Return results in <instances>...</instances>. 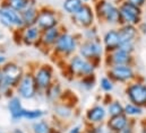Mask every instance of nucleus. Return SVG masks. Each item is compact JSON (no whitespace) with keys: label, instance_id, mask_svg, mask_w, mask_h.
<instances>
[{"label":"nucleus","instance_id":"nucleus-1","mask_svg":"<svg viewBox=\"0 0 146 133\" xmlns=\"http://www.w3.org/2000/svg\"><path fill=\"white\" fill-rule=\"evenodd\" d=\"M80 42L82 37L79 32H72L64 28L51 50L50 57L58 62L65 63L69 58L78 53Z\"/></svg>","mask_w":146,"mask_h":133},{"label":"nucleus","instance_id":"nucleus-13","mask_svg":"<svg viewBox=\"0 0 146 133\" xmlns=\"http://www.w3.org/2000/svg\"><path fill=\"white\" fill-rule=\"evenodd\" d=\"M35 25L41 31L62 26V17H61L60 13L57 11L56 9H53L49 6H41Z\"/></svg>","mask_w":146,"mask_h":133},{"label":"nucleus","instance_id":"nucleus-12","mask_svg":"<svg viewBox=\"0 0 146 133\" xmlns=\"http://www.w3.org/2000/svg\"><path fill=\"white\" fill-rule=\"evenodd\" d=\"M69 19L72 25L79 31L98 25V19L95 16L93 3H84L83 7L74 16L69 17Z\"/></svg>","mask_w":146,"mask_h":133},{"label":"nucleus","instance_id":"nucleus-19","mask_svg":"<svg viewBox=\"0 0 146 133\" xmlns=\"http://www.w3.org/2000/svg\"><path fill=\"white\" fill-rule=\"evenodd\" d=\"M62 30H64V26H58V27H53V28H50V30L42 31L41 38H40V42H38V45H37L36 49L44 52L45 54L50 55L51 50H52L53 45L56 44L58 37L60 36Z\"/></svg>","mask_w":146,"mask_h":133},{"label":"nucleus","instance_id":"nucleus-30","mask_svg":"<svg viewBox=\"0 0 146 133\" xmlns=\"http://www.w3.org/2000/svg\"><path fill=\"white\" fill-rule=\"evenodd\" d=\"M144 112H145V108H143L141 106H137V105H135L133 103H129V101H127L125 104V107H123V114L127 115L131 120H135V119H138V117L143 116Z\"/></svg>","mask_w":146,"mask_h":133},{"label":"nucleus","instance_id":"nucleus-25","mask_svg":"<svg viewBox=\"0 0 146 133\" xmlns=\"http://www.w3.org/2000/svg\"><path fill=\"white\" fill-rule=\"evenodd\" d=\"M40 7H41V6H38L37 0H31V1H30V5H29V6L21 13V15H22V19H23L25 26H32V25H35L37 15H38V10H40Z\"/></svg>","mask_w":146,"mask_h":133},{"label":"nucleus","instance_id":"nucleus-50","mask_svg":"<svg viewBox=\"0 0 146 133\" xmlns=\"http://www.w3.org/2000/svg\"><path fill=\"white\" fill-rule=\"evenodd\" d=\"M30 133H31V132H30Z\"/></svg>","mask_w":146,"mask_h":133},{"label":"nucleus","instance_id":"nucleus-38","mask_svg":"<svg viewBox=\"0 0 146 133\" xmlns=\"http://www.w3.org/2000/svg\"><path fill=\"white\" fill-rule=\"evenodd\" d=\"M127 1H129V2H131L134 5H136V6H138L141 8H144L146 6V0H127Z\"/></svg>","mask_w":146,"mask_h":133},{"label":"nucleus","instance_id":"nucleus-45","mask_svg":"<svg viewBox=\"0 0 146 133\" xmlns=\"http://www.w3.org/2000/svg\"><path fill=\"white\" fill-rule=\"evenodd\" d=\"M1 1H5V2H8V1H10V0H1Z\"/></svg>","mask_w":146,"mask_h":133},{"label":"nucleus","instance_id":"nucleus-37","mask_svg":"<svg viewBox=\"0 0 146 133\" xmlns=\"http://www.w3.org/2000/svg\"><path fill=\"white\" fill-rule=\"evenodd\" d=\"M9 59H8V57H7V54L5 53V51H2V50H0V68L3 66L7 61H8Z\"/></svg>","mask_w":146,"mask_h":133},{"label":"nucleus","instance_id":"nucleus-8","mask_svg":"<svg viewBox=\"0 0 146 133\" xmlns=\"http://www.w3.org/2000/svg\"><path fill=\"white\" fill-rule=\"evenodd\" d=\"M78 54L99 68L103 65L106 50L101 41H82L78 47Z\"/></svg>","mask_w":146,"mask_h":133},{"label":"nucleus","instance_id":"nucleus-39","mask_svg":"<svg viewBox=\"0 0 146 133\" xmlns=\"http://www.w3.org/2000/svg\"><path fill=\"white\" fill-rule=\"evenodd\" d=\"M137 28H138V32L141 35H146V22H142L137 26Z\"/></svg>","mask_w":146,"mask_h":133},{"label":"nucleus","instance_id":"nucleus-4","mask_svg":"<svg viewBox=\"0 0 146 133\" xmlns=\"http://www.w3.org/2000/svg\"><path fill=\"white\" fill-rule=\"evenodd\" d=\"M64 65V73L68 80H77L85 76L95 74L98 70V66L93 62L84 59L78 53L69 58Z\"/></svg>","mask_w":146,"mask_h":133},{"label":"nucleus","instance_id":"nucleus-21","mask_svg":"<svg viewBox=\"0 0 146 133\" xmlns=\"http://www.w3.org/2000/svg\"><path fill=\"white\" fill-rule=\"evenodd\" d=\"M101 42L106 50V53L119 49L121 44V40L118 27H108L101 35Z\"/></svg>","mask_w":146,"mask_h":133},{"label":"nucleus","instance_id":"nucleus-15","mask_svg":"<svg viewBox=\"0 0 146 133\" xmlns=\"http://www.w3.org/2000/svg\"><path fill=\"white\" fill-rule=\"evenodd\" d=\"M109 115L107 112V106L102 101L94 103L84 113V124L85 125H98L106 124Z\"/></svg>","mask_w":146,"mask_h":133},{"label":"nucleus","instance_id":"nucleus-48","mask_svg":"<svg viewBox=\"0 0 146 133\" xmlns=\"http://www.w3.org/2000/svg\"><path fill=\"white\" fill-rule=\"evenodd\" d=\"M108 133H114V132H110V131H108Z\"/></svg>","mask_w":146,"mask_h":133},{"label":"nucleus","instance_id":"nucleus-46","mask_svg":"<svg viewBox=\"0 0 146 133\" xmlns=\"http://www.w3.org/2000/svg\"><path fill=\"white\" fill-rule=\"evenodd\" d=\"M113 1H115V2H119V1H121V0H113Z\"/></svg>","mask_w":146,"mask_h":133},{"label":"nucleus","instance_id":"nucleus-6","mask_svg":"<svg viewBox=\"0 0 146 133\" xmlns=\"http://www.w3.org/2000/svg\"><path fill=\"white\" fill-rule=\"evenodd\" d=\"M31 70L33 72L37 89H38L40 95L42 97L43 93L57 80L54 66H52L51 63L43 62V63H37L36 66L34 68H32Z\"/></svg>","mask_w":146,"mask_h":133},{"label":"nucleus","instance_id":"nucleus-23","mask_svg":"<svg viewBox=\"0 0 146 133\" xmlns=\"http://www.w3.org/2000/svg\"><path fill=\"white\" fill-rule=\"evenodd\" d=\"M66 94V89L59 80H56L42 95V98L48 101L50 105H54L64 99Z\"/></svg>","mask_w":146,"mask_h":133},{"label":"nucleus","instance_id":"nucleus-20","mask_svg":"<svg viewBox=\"0 0 146 133\" xmlns=\"http://www.w3.org/2000/svg\"><path fill=\"white\" fill-rule=\"evenodd\" d=\"M62 130H64V124H60L56 121L51 122L46 117L32 122L30 125L31 133H64Z\"/></svg>","mask_w":146,"mask_h":133},{"label":"nucleus","instance_id":"nucleus-5","mask_svg":"<svg viewBox=\"0 0 146 133\" xmlns=\"http://www.w3.org/2000/svg\"><path fill=\"white\" fill-rule=\"evenodd\" d=\"M0 27L11 33L25 27L21 13L11 8L9 3L5 1L0 2Z\"/></svg>","mask_w":146,"mask_h":133},{"label":"nucleus","instance_id":"nucleus-49","mask_svg":"<svg viewBox=\"0 0 146 133\" xmlns=\"http://www.w3.org/2000/svg\"><path fill=\"white\" fill-rule=\"evenodd\" d=\"M145 82H146V80H145Z\"/></svg>","mask_w":146,"mask_h":133},{"label":"nucleus","instance_id":"nucleus-43","mask_svg":"<svg viewBox=\"0 0 146 133\" xmlns=\"http://www.w3.org/2000/svg\"><path fill=\"white\" fill-rule=\"evenodd\" d=\"M2 78H3V76H2V70H1V68H0V85H1V82H2Z\"/></svg>","mask_w":146,"mask_h":133},{"label":"nucleus","instance_id":"nucleus-27","mask_svg":"<svg viewBox=\"0 0 146 133\" xmlns=\"http://www.w3.org/2000/svg\"><path fill=\"white\" fill-rule=\"evenodd\" d=\"M98 80L99 79L96 78V73H95V74H90V76L79 78L76 80V82H77V87L79 88L80 92L90 93V92H93L95 89V87L98 86Z\"/></svg>","mask_w":146,"mask_h":133},{"label":"nucleus","instance_id":"nucleus-2","mask_svg":"<svg viewBox=\"0 0 146 133\" xmlns=\"http://www.w3.org/2000/svg\"><path fill=\"white\" fill-rule=\"evenodd\" d=\"M2 70V82L0 85V98H9L15 94V88L25 73L26 69L17 61L8 60L3 66Z\"/></svg>","mask_w":146,"mask_h":133},{"label":"nucleus","instance_id":"nucleus-34","mask_svg":"<svg viewBox=\"0 0 146 133\" xmlns=\"http://www.w3.org/2000/svg\"><path fill=\"white\" fill-rule=\"evenodd\" d=\"M85 133H108V129L106 124L85 125Z\"/></svg>","mask_w":146,"mask_h":133},{"label":"nucleus","instance_id":"nucleus-40","mask_svg":"<svg viewBox=\"0 0 146 133\" xmlns=\"http://www.w3.org/2000/svg\"><path fill=\"white\" fill-rule=\"evenodd\" d=\"M6 38H7L6 31H5V30H2V28L0 27V44H2V43L6 41Z\"/></svg>","mask_w":146,"mask_h":133},{"label":"nucleus","instance_id":"nucleus-18","mask_svg":"<svg viewBox=\"0 0 146 133\" xmlns=\"http://www.w3.org/2000/svg\"><path fill=\"white\" fill-rule=\"evenodd\" d=\"M76 108L75 104H72L69 99H64L54 105H52V116L56 122L64 124L72 121L75 117Z\"/></svg>","mask_w":146,"mask_h":133},{"label":"nucleus","instance_id":"nucleus-17","mask_svg":"<svg viewBox=\"0 0 146 133\" xmlns=\"http://www.w3.org/2000/svg\"><path fill=\"white\" fill-rule=\"evenodd\" d=\"M136 59L135 54L130 53L123 49H117L112 52L106 53L104 60H103V66L107 68L113 66H121V65H135Z\"/></svg>","mask_w":146,"mask_h":133},{"label":"nucleus","instance_id":"nucleus-7","mask_svg":"<svg viewBox=\"0 0 146 133\" xmlns=\"http://www.w3.org/2000/svg\"><path fill=\"white\" fill-rule=\"evenodd\" d=\"M15 94L25 101H32L41 97L40 92L37 89V86L34 80V76L31 69L26 70L25 73L23 74L22 79L19 80L18 85L15 88Z\"/></svg>","mask_w":146,"mask_h":133},{"label":"nucleus","instance_id":"nucleus-11","mask_svg":"<svg viewBox=\"0 0 146 133\" xmlns=\"http://www.w3.org/2000/svg\"><path fill=\"white\" fill-rule=\"evenodd\" d=\"M123 94L127 101L146 109V82L143 78L139 77L136 80L126 85Z\"/></svg>","mask_w":146,"mask_h":133},{"label":"nucleus","instance_id":"nucleus-44","mask_svg":"<svg viewBox=\"0 0 146 133\" xmlns=\"http://www.w3.org/2000/svg\"><path fill=\"white\" fill-rule=\"evenodd\" d=\"M83 1H84L85 3H93L95 0H83Z\"/></svg>","mask_w":146,"mask_h":133},{"label":"nucleus","instance_id":"nucleus-41","mask_svg":"<svg viewBox=\"0 0 146 133\" xmlns=\"http://www.w3.org/2000/svg\"><path fill=\"white\" fill-rule=\"evenodd\" d=\"M10 133H27L23 128H19V126H16V128H14L11 131H10Z\"/></svg>","mask_w":146,"mask_h":133},{"label":"nucleus","instance_id":"nucleus-24","mask_svg":"<svg viewBox=\"0 0 146 133\" xmlns=\"http://www.w3.org/2000/svg\"><path fill=\"white\" fill-rule=\"evenodd\" d=\"M131 121L133 120L129 119L127 115L120 114V115L108 117V120L106 122V126H107L108 131H110V132L119 133L121 132L123 129H126L131 123Z\"/></svg>","mask_w":146,"mask_h":133},{"label":"nucleus","instance_id":"nucleus-33","mask_svg":"<svg viewBox=\"0 0 146 133\" xmlns=\"http://www.w3.org/2000/svg\"><path fill=\"white\" fill-rule=\"evenodd\" d=\"M30 1L31 0H10V1H8V3L11 8L17 10L18 13H22L30 5Z\"/></svg>","mask_w":146,"mask_h":133},{"label":"nucleus","instance_id":"nucleus-22","mask_svg":"<svg viewBox=\"0 0 146 133\" xmlns=\"http://www.w3.org/2000/svg\"><path fill=\"white\" fill-rule=\"evenodd\" d=\"M6 100H7L6 101V108H7V112H8L9 116H10V120L14 123H18V122L23 121L22 116H23V112L25 109L23 100L21 99L16 94H14L13 96H10Z\"/></svg>","mask_w":146,"mask_h":133},{"label":"nucleus","instance_id":"nucleus-14","mask_svg":"<svg viewBox=\"0 0 146 133\" xmlns=\"http://www.w3.org/2000/svg\"><path fill=\"white\" fill-rule=\"evenodd\" d=\"M118 30H119L120 40H121L120 49H123V50L135 54L136 47H137V42L141 36L137 26L120 25V26H118Z\"/></svg>","mask_w":146,"mask_h":133},{"label":"nucleus","instance_id":"nucleus-29","mask_svg":"<svg viewBox=\"0 0 146 133\" xmlns=\"http://www.w3.org/2000/svg\"><path fill=\"white\" fill-rule=\"evenodd\" d=\"M82 41H101V32L99 25H94L92 27L79 31Z\"/></svg>","mask_w":146,"mask_h":133},{"label":"nucleus","instance_id":"nucleus-31","mask_svg":"<svg viewBox=\"0 0 146 133\" xmlns=\"http://www.w3.org/2000/svg\"><path fill=\"white\" fill-rule=\"evenodd\" d=\"M106 106H107V112H108L109 117L110 116H115V115L123 114V107H125V104H123L120 99L111 98V99L106 104Z\"/></svg>","mask_w":146,"mask_h":133},{"label":"nucleus","instance_id":"nucleus-16","mask_svg":"<svg viewBox=\"0 0 146 133\" xmlns=\"http://www.w3.org/2000/svg\"><path fill=\"white\" fill-rule=\"evenodd\" d=\"M41 33L42 31L36 25H32V26H25L19 31H15L13 35H17V37L14 38L18 44L27 47H37L41 38Z\"/></svg>","mask_w":146,"mask_h":133},{"label":"nucleus","instance_id":"nucleus-35","mask_svg":"<svg viewBox=\"0 0 146 133\" xmlns=\"http://www.w3.org/2000/svg\"><path fill=\"white\" fill-rule=\"evenodd\" d=\"M66 133H85V124H74L67 129Z\"/></svg>","mask_w":146,"mask_h":133},{"label":"nucleus","instance_id":"nucleus-32","mask_svg":"<svg viewBox=\"0 0 146 133\" xmlns=\"http://www.w3.org/2000/svg\"><path fill=\"white\" fill-rule=\"evenodd\" d=\"M115 82L110 78L109 76L104 74L102 76L99 80H98V86L100 88V90L104 94V95H111V93L114 90L115 88Z\"/></svg>","mask_w":146,"mask_h":133},{"label":"nucleus","instance_id":"nucleus-26","mask_svg":"<svg viewBox=\"0 0 146 133\" xmlns=\"http://www.w3.org/2000/svg\"><path fill=\"white\" fill-rule=\"evenodd\" d=\"M48 116V111L41 107H33V108H27L25 107L24 112H23V121H26L29 123L38 121L41 119H44Z\"/></svg>","mask_w":146,"mask_h":133},{"label":"nucleus","instance_id":"nucleus-9","mask_svg":"<svg viewBox=\"0 0 146 133\" xmlns=\"http://www.w3.org/2000/svg\"><path fill=\"white\" fill-rule=\"evenodd\" d=\"M106 74L117 84V85H128L129 82L139 78L135 65H121L113 66L106 69Z\"/></svg>","mask_w":146,"mask_h":133},{"label":"nucleus","instance_id":"nucleus-36","mask_svg":"<svg viewBox=\"0 0 146 133\" xmlns=\"http://www.w3.org/2000/svg\"><path fill=\"white\" fill-rule=\"evenodd\" d=\"M119 133H136V121L133 120L131 123H130L126 129H123L121 132H119Z\"/></svg>","mask_w":146,"mask_h":133},{"label":"nucleus","instance_id":"nucleus-28","mask_svg":"<svg viewBox=\"0 0 146 133\" xmlns=\"http://www.w3.org/2000/svg\"><path fill=\"white\" fill-rule=\"evenodd\" d=\"M83 0H64L61 3V10L68 17L74 16L84 5Z\"/></svg>","mask_w":146,"mask_h":133},{"label":"nucleus","instance_id":"nucleus-3","mask_svg":"<svg viewBox=\"0 0 146 133\" xmlns=\"http://www.w3.org/2000/svg\"><path fill=\"white\" fill-rule=\"evenodd\" d=\"M98 23L108 27L120 26L119 5L113 0H95L93 2Z\"/></svg>","mask_w":146,"mask_h":133},{"label":"nucleus","instance_id":"nucleus-42","mask_svg":"<svg viewBox=\"0 0 146 133\" xmlns=\"http://www.w3.org/2000/svg\"><path fill=\"white\" fill-rule=\"evenodd\" d=\"M139 133H146V120L141 123V126H139Z\"/></svg>","mask_w":146,"mask_h":133},{"label":"nucleus","instance_id":"nucleus-47","mask_svg":"<svg viewBox=\"0 0 146 133\" xmlns=\"http://www.w3.org/2000/svg\"><path fill=\"white\" fill-rule=\"evenodd\" d=\"M0 133H6V132H3V131H0Z\"/></svg>","mask_w":146,"mask_h":133},{"label":"nucleus","instance_id":"nucleus-10","mask_svg":"<svg viewBox=\"0 0 146 133\" xmlns=\"http://www.w3.org/2000/svg\"><path fill=\"white\" fill-rule=\"evenodd\" d=\"M120 13V25L138 26L143 22V8L127 1L121 0L118 2Z\"/></svg>","mask_w":146,"mask_h":133}]
</instances>
